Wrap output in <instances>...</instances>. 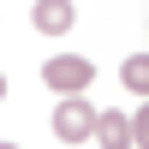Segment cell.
<instances>
[{"instance_id":"1","label":"cell","mask_w":149,"mask_h":149,"mask_svg":"<svg viewBox=\"0 0 149 149\" xmlns=\"http://www.w3.org/2000/svg\"><path fill=\"white\" fill-rule=\"evenodd\" d=\"M90 78H95V66L90 60H78V54H54L42 66V84L48 90H60V95H84L90 90Z\"/></svg>"},{"instance_id":"4","label":"cell","mask_w":149,"mask_h":149,"mask_svg":"<svg viewBox=\"0 0 149 149\" xmlns=\"http://www.w3.org/2000/svg\"><path fill=\"white\" fill-rule=\"evenodd\" d=\"M95 143L102 149H131V119L125 113H95Z\"/></svg>"},{"instance_id":"6","label":"cell","mask_w":149,"mask_h":149,"mask_svg":"<svg viewBox=\"0 0 149 149\" xmlns=\"http://www.w3.org/2000/svg\"><path fill=\"white\" fill-rule=\"evenodd\" d=\"M0 95H6V78H0Z\"/></svg>"},{"instance_id":"7","label":"cell","mask_w":149,"mask_h":149,"mask_svg":"<svg viewBox=\"0 0 149 149\" xmlns=\"http://www.w3.org/2000/svg\"><path fill=\"white\" fill-rule=\"evenodd\" d=\"M0 149H18V143H0Z\"/></svg>"},{"instance_id":"5","label":"cell","mask_w":149,"mask_h":149,"mask_svg":"<svg viewBox=\"0 0 149 149\" xmlns=\"http://www.w3.org/2000/svg\"><path fill=\"white\" fill-rule=\"evenodd\" d=\"M119 78H125V90H137V95H143V90H149V60H143V54H131Z\"/></svg>"},{"instance_id":"2","label":"cell","mask_w":149,"mask_h":149,"mask_svg":"<svg viewBox=\"0 0 149 149\" xmlns=\"http://www.w3.org/2000/svg\"><path fill=\"white\" fill-rule=\"evenodd\" d=\"M90 131H95L90 102H84V95H60V107H54V137H60V143H90Z\"/></svg>"},{"instance_id":"3","label":"cell","mask_w":149,"mask_h":149,"mask_svg":"<svg viewBox=\"0 0 149 149\" xmlns=\"http://www.w3.org/2000/svg\"><path fill=\"white\" fill-rule=\"evenodd\" d=\"M72 18H78V12H72V0H36V12H30V24H36L42 36H66Z\"/></svg>"}]
</instances>
